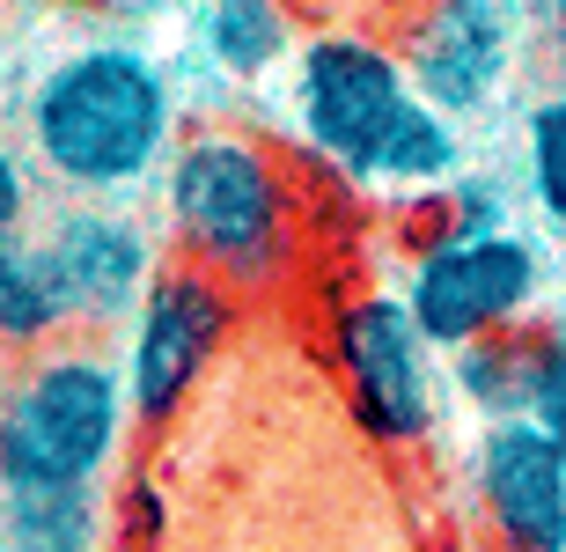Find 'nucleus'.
I'll use <instances>...</instances> for the list:
<instances>
[{"label": "nucleus", "mask_w": 566, "mask_h": 552, "mask_svg": "<svg viewBox=\"0 0 566 552\" xmlns=\"http://www.w3.org/2000/svg\"><path fill=\"white\" fill-rule=\"evenodd\" d=\"M471 493L501 552H566V449L545 427L501 420L471 442Z\"/></svg>", "instance_id": "obj_10"}, {"label": "nucleus", "mask_w": 566, "mask_h": 552, "mask_svg": "<svg viewBox=\"0 0 566 552\" xmlns=\"http://www.w3.org/2000/svg\"><path fill=\"white\" fill-rule=\"evenodd\" d=\"M398 295L412 324L427 332L441 362L457 346H479L493 332L537 324L545 302V251L523 229H485V236H420L398 273Z\"/></svg>", "instance_id": "obj_5"}, {"label": "nucleus", "mask_w": 566, "mask_h": 552, "mask_svg": "<svg viewBox=\"0 0 566 552\" xmlns=\"http://www.w3.org/2000/svg\"><path fill=\"white\" fill-rule=\"evenodd\" d=\"M30 213H38V163L0 140V236L30 229Z\"/></svg>", "instance_id": "obj_17"}, {"label": "nucleus", "mask_w": 566, "mask_h": 552, "mask_svg": "<svg viewBox=\"0 0 566 552\" xmlns=\"http://www.w3.org/2000/svg\"><path fill=\"white\" fill-rule=\"evenodd\" d=\"M398 52L412 66V88L463 126L507 96L523 60V15L515 0H420L398 30Z\"/></svg>", "instance_id": "obj_8"}, {"label": "nucleus", "mask_w": 566, "mask_h": 552, "mask_svg": "<svg viewBox=\"0 0 566 552\" xmlns=\"http://www.w3.org/2000/svg\"><path fill=\"white\" fill-rule=\"evenodd\" d=\"M332 368H338V390L354 405V420L368 427V442L412 449L441 427L449 362L427 346V332L412 324L398 288H360L354 302H338Z\"/></svg>", "instance_id": "obj_6"}, {"label": "nucleus", "mask_w": 566, "mask_h": 552, "mask_svg": "<svg viewBox=\"0 0 566 552\" xmlns=\"http://www.w3.org/2000/svg\"><path fill=\"white\" fill-rule=\"evenodd\" d=\"M22 140L38 177L60 185V199L126 207L140 185L169 170L177 155V88L163 60L126 38H88L44 66L22 104Z\"/></svg>", "instance_id": "obj_2"}, {"label": "nucleus", "mask_w": 566, "mask_h": 552, "mask_svg": "<svg viewBox=\"0 0 566 552\" xmlns=\"http://www.w3.org/2000/svg\"><path fill=\"white\" fill-rule=\"evenodd\" d=\"M44 251L60 273L66 317L74 332H111V324L140 317L147 288L163 280V243L140 213L126 207H96V199H60L44 213Z\"/></svg>", "instance_id": "obj_9"}, {"label": "nucleus", "mask_w": 566, "mask_h": 552, "mask_svg": "<svg viewBox=\"0 0 566 552\" xmlns=\"http://www.w3.org/2000/svg\"><path fill=\"white\" fill-rule=\"evenodd\" d=\"M74 332L60 295V273H52V251H44L38 229L0 236V346L8 354H44Z\"/></svg>", "instance_id": "obj_11"}, {"label": "nucleus", "mask_w": 566, "mask_h": 552, "mask_svg": "<svg viewBox=\"0 0 566 552\" xmlns=\"http://www.w3.org/2000/svg\"><path fill=\"white\" fill-rule=\"evenodd\" d=\"M199 52L229 82H265L280 60H294V15L287 0H207L199 8Z\"/></svg>", "instance_id": "obj_14"}, {"label": "nucleus", "mask_w": 566, "mask_h": 552, "mask_svg": "<svg viewBox=\"0 0 566 552\" xmlns=\"http://www.w3.org/2000/svg\"><path fill=\"white\" fill-rule=\"evenodd\" d=\"M287 126L332 177L382 199H434L463 177V133L412 88L398 38L316 30L287 60Z\"/></svg>", "instance_id": "obj_1"}, {"label": "nucleus", "mask_w": 566, "mask_h": 552, "mask_svg": "<svg viewBox=\"0 0 566 552\" xmlns=\"http://www.w3.org/2000/svg\"><path fill=\"white\" fill-rule=\"evenodd\" d=\"M235 332V295L199 265L169 258L163 280L147 288L140 317L126 324L118 368H126L133 427H169L191 405V390L207 383V368L221 362V346Z\"/></svg>", "instance_id": "obj_7"}, {"label": "nucleus", "mask_w": 566, "mask_h": 552, "mask_svg": "<svg viewBox=\"0 0 566 552\" xmlns=\"http://www.w3.org/2000/svg\"><path fill=\"white\" fill-rule=\"evenodd\" d=\"M523 199L537 207L545 229L566 236V96L545 88L523 111Z\"/></svg>", "instance_id": "obj_15"}, {"label": "nucleus", "mask_w": 566, "mask_h": 552, "mask_svg": "<svg viewBox=\"0 0 566 552\" xmlns=\"http://www.w3.org/2000/svg\"><path fill=\"white\" fill-rule=\"evenodd\" d=\"M163 191V236L177 265H199L243 295H273L302 265V185L273 140L235 126H199L177 140Z\"/></svg>", "instance_id": "obj_3"}, {"label": "nucleus", "mask_w": 566, "mask_h": 552, "mask_svg": "<svg viewBox=\"0 0 566 552\" xmlns=\"http://www.w3.org/2000/svg\"><path fill=\"white\" fill-rule=\"evenodd\" d=\"M0 552H104V487H0Z\"/></svg>", "instance_id": "obj_12"}, {"label": "nucleus", "mask_w": 566, "mask_h": 552, "mask_svg": "<svg viewBox=\"0 0 566 552\" xmlns=\"http://www.w3.org/2000/svg\"><path fill=\"white\" fill-rule=\"evenodd\" d=\"M133 435L118 354L60 340L0 383V487H104Z\"/></svg>", "instance_id": "obj_4"}, {"label": "nucleus", "mask_w": 566, "mask_h": 552, "mask_svg": "<svg viewBox=\"0 0 566 552\" xmlns=\"http://www.w3.org/2000/svg\"><path fill=\"white\" fill-rule=\"evenodd\" d=\"M530 376H537V324H523V332H493V340L449 354V398L471 405L479 427L530 420Z\"/></svg>", "instance_id": "obj_13"}, {"label": "nucleus", "mask_w": 566, "mask_h": 552, "mask_svg": "<svg viewBox=\"0 0 566 552\" xmlns=\"http://www.w3.org/2000/svg\"><path fill=\"white\" fill-rule=\"evenodd\" d=\"M545 66H552V88L566 96V0L545 8Z\"/></svg>", "instance_id": "obj_18"}, {"label": "nucleus", "mask_w": 566, "mask_h": 552, "mask_svg": "<svg viewBox=\"0 0 566 552\" xmlns=\"http://www.w3.org/2000/svg\"><path fill=\"white\" fill-rule=\"evenodd\" d=\"M66 8H82V0H66Z\"/></svg>", "instance_id": "obj_19"}, {"label": "nucleus", "mask_w": 566, "mask_h": 552, "mask_svg": "<svg viewBox=\"0 0 566 552\" xmlns=\"http://www.w3.org/2000/svg\"><path fill=\"white\" fill-rule=\"evenodd\" d=\"M530 427L566 449V310L537 317V376H530Z\"/></svg>", "instance_id": "obj_16"}]
</instances>
